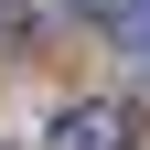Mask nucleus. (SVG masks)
<instances>
[{
    "label": "nucleus",
    "mask_w": 150,
    "mask_h": 150,
    "mask_svg": "<svg viewBox=\"0 0 150 150\" xmlns=\"http://www.w3.org/2000/svg\"><path fill=\"white\" fill-rule=\"evenodd\" d=\"M54 150H139V118L118 97H75V107H54Z\"/></svg>",
    "instance_id": "obj_1"
},
{
    "label": "nucleus",
    "mask_w": 150,
    "mask_h": 150,
    "mask_svg": "<svg viewBox=\"0 0 150 150\" xmlns=\"http://www.w3.org/2000/svg\"><path fill=\"white\" fill-rule=\"evenodd\" d=\"M22 32H32V22H22V0H0V43H22Z\"/></svg>",
    "instance_id": "obj_2"
},
{
    "label": "nucleus",
    "mask_w": 150,
    "mask_h": 150,
    "mask_svg": "<svg viewBox=\"0 0 150 150\" xmlns=\"http://www.w3.org/2000/svg\"><path fill=\"white\" fill-rule=\"evenodd\" d=\"M129 54H139V86H150V22H129Z\"/></svg>",
    "instance_id": "obj_3"
}]
</instances>
